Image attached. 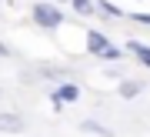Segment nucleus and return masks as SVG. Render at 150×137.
<instances>
[{"label": "nucleus", "mask_w": 150, "mask_h": 137, "mask_svg": "<svg viewBox=\"0 0 150 137\" xmlns=\"http://www.w3.org/2000/svg\"><path fill=\"white\" fill-rule=\"evenodd\" d=\"M7 57H13V50H10V47H7V44H4V40H0V60H7Z\"/></svg>", "instance_id": "nucleus-11"}, {"label": "nucleus", "mask_w": 150, "mask_h": 137, "mask_svg": "<svg viewBox=\"0 0 150 137\" xmlns=\"http://www.w3.org/2000/svg\"><path fill=\"white\" fill-rule=\"evenodd\" d=\"M140 90H144V84H140V80H120L117 94H120L123 100H134V97H140Z\"/></svg>", "instance_id": "nucleus-7"}, {"label": "nucleus", "mask_w": 150, "mask_h": 137, "mask_svg": "<svg viewBox=\"0 0 150 137\" xmlns=\"http://www.w3.org/2000/svg\"><path fill=\"white\" fill-rule=\"evenodd\" d=\"M123 50H127V54H134V57H137V60L150 70V47H147L144 40H127V47H123Z\"/></svg>", "instance_id": "nucleus-5"}, {"label": "nucleus", "mask_w": 150, "mask_h": 137, "mask_svg": "<svg viewBox=\"0 0 150 137\" xmlns=\"http://www.w3.org/2000/svg\"><path fill=\"white\" fill-rule=\"evenodd\" d=\"M23 117L13 111H0V134H23Z\"/></svg>", "instance_id": "nucleus-4"}, {"label": "nucleus", "mask_w": 150, "mask_h": 137, "mask_svg": "<svg viewBox=\"0 0 150 137\" xmlns=\"http://www.w3.org/2000/svg\"><path fill=\"white\" fill-rule=\"evenodd\" d=\"M77 127H80L83 134H93V137H113V131L107 124H100V121H80Z\"/></svg>", "instance_id": "nucleus-6"}, {"label": "nucleus", "mask_w": 150, "mask_h": 137, "mask_svg": "<svg viewBox=\"0 0 150 137\" xmlns=\"http://www.w3.org/2000/svg\"><path fill=\"white\" fill-rule=\"evenodd\" d=\"M0 97H4V90H0Z\"/></svg>", "instance_id": "nucleus-13"}, {"label": "nucleus", "mask_w": 150, "mask_h": 137, "mask_svg": "<svg viewBox=\"0 0 150 137\" xmlns=\"http://www.w3.org/2000/svg\"><path fill=\"white\" fill-rule=\"evenodd\" d=\"M130 20L140 24V27H150V14H144V10H140V14H130Z\"/></svg>", "instance_id": "nucleus-10"}, {"label": "nucleus", "mask_w": 150, "mask_h": 137, "mask_svg": "<svg viewBox=\"0 0 150 137\" xmlns=\"http://www.w3.org/2000/svg\"><path fill=\"white\" fill-rule=\"evenodd\" d=\"M54 4H70V0H54Z\"/></svg>", "instance_id": "nucleus-12"}, {"label": "nucleus", "mask_w": 150, "mask_h": 137, "mask_svg": "<svg viewBox=\"0 0 150 137\" xmlns=\"http://www.w3.org/2000/svg\"><path fill=\"white\" fill-rule=\"evenodd\" d=\"M110 47H113V44H110V37L103 30H97V27L87 30V54H90V57H103Z\"/></svg>", "instance_id": "nucleus-3"}, {"label": "nucleus", "mask_w": 150, "mask_h": 137, "mask_svg": "<svg viewBox=\"0 0 150 137\" xmlns=\"http://www.w3.org/2000/svg\"><path fill=\"white\" fill-rule=\"evenodd\" d=\"M30 20L40 27V30H60L64 27V10H60V4H50V0H37V4L30 7Z\"/></svg>", "instance_id": "nucleus-1"}, {"label": "nucleus", "mask_w": 150, "mask_h": 137, "mask_svg": "<svg viewBox=\"0 0 150 137\" xmlns=\"http://www.w3.org/2000/svg\"><path fill=\"white\" fill-rule=\"evenodd\" d=\"M77 100H80V87L74 80H60V84L50 87V107H54V114H60L67 104H77Z\"/></svg>", "instance_id": "nucleus-2"}, {"label": "nucleus", "mask_w": 150, "mask_h": 137, "mask_svg": "<svg viewBox=\"0 0 150 137\" xmlns=\"http://www.w3.org/2000/svg\"><path fill=\"white\" fill-rule=\"evenodd\" d=\"M70 7L77 10V17H93L97 14V0H70Z\"/></svg>", "instance_id": "nucleus-9"}, {"label": "nucleus", "mask_w": 150, "mask_h": 137, "mask_svg": "<svg viewBox=\"0 0 150 137\" xmlns=\"http://www.w3.org/2000/svg\"><path fill=\"white\" fill-rule=\"evenodd\" d=\"M97 14H103L107 20H120V17H123V10L117 4H110V0H97Z\"/></svg>", "instance_id": "nucleus-8"}]
</instances>
